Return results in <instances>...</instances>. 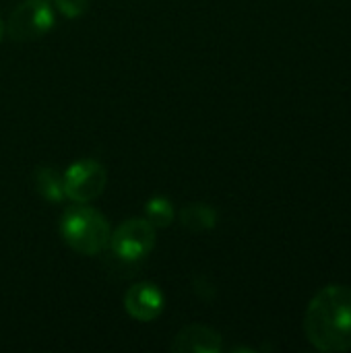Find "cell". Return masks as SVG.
<instances>
[{
    "mask_svg": "<svg viewBox=\"0 0 351 353\" xmlns=\"http://www.w3.org/2000/svg\"><path fill=\"white\" fill-rule=\"evenodd\" d=\"M306 339L321 352L351 350V288L327 285L308 304Z\"/></svg>",
    "mask_w": 351,
    "mask_h": 353,
    "instance_id": "1",
    "label": "cell"
},
{
    "mask_svg": "<svg viewBox=\"0 0 351 353\" xmlns=\"http://www.w3.org/2000/svg\"><path fill=\"white\" fill-rule=\"evenodd\" d=\"M60 236L64 244L83 256H97L110 246V221L97 209L74 203L62 213Z\"/></svg>",
    "mask_w": 351,
    "mask_h": 353,
    "instance_id": "2",
    "label": "cell"
},
{
    "mask_svg": "<svg viewBox=\"0 0 351 353\" xmlns=\"http://www.w3.org/2000/svg\"><path fill=\"white\" fill-rule=\"evenodd\" d=\"M54 23L56 14L50 0H23L10 12L4 31L14 41H35L52 31Z\"/></svg>",
    "mask_w": 351,
    "mask_h": 353,
    "instance_id": "3",
    "label": "cell"
},
{
    "mask_svg": "<svg viewBox=\"0 0 351 353\" xmlns=\"http://www.w3.org/2000/svg\"><path fill=\"white\" fill-rule=\"evenodd\" d=\"M110 248L120 261H143L155 248V228L145 217L126 219L112 232Z\"/></svg>",
    "mask_w": 351,
    "mask_h": 353,
    "instance_id": "4",
    "label": "cell"
},
{
    "mask_svg": "<svg viewBox=\"0 0 351 353\" xmlns=\"http://www.w3.org/2000/svg\"><path fill=\"white\" fill-rule=\"evenodd\" d=\"M108 182L106 168L95 159H79L64 172L66 199L72 203L87 205L101 196Z\"/></svg>",
    "mask_w": 351,
    "mask_h": 353,
    "instance_id": "5",
    "label": "cell"
},
{
    "mask_svg": "<svg viewBox=\"0 0 351 353\" xmlns=\"http://www.w3.org/2000/svg\"><path fill=\"white\" fill-rule=\"evenodd\" d=\"M163 308H166L163 292L151 281L134 283L124 294V310L128 312L130 319L139 323H153L155 319L161 316Z\"/></svg>",
    "mask_w": 351,
    "mask_h": 353,
    "instance_id": "6",
    "label": "cell"
},
{
    "mask_svg": "<svg viewBox=\"0 0 351 353\" xmlns=\"http://www.w3.org/2000/svg\"><path fill=\"white\" fill-rule=\"evenodd\" d=\"M170 350L176 353H219L221 335L205 325H188L174 337Z\"/></svg>",
    "mask_w": 351,
    "mask_h": 353,
    "instance_id": "7",
    "label": "cell"
},
{
    "mask_svg": "<svg viewBox=\"0 0 351 353\" xmlns=\"http://www.w3.org/2000/svg\"><path fill=\"white\" fill-rule=\"evenodd\" d=\"M33 184L37 194L48 203H62L66 201L64 190V174H60L56 168L41 165L33 172Z\"/></svg>",
    "mask_w": 351,
    "mask_h": 353,
    "instance_id": "8",
    "label": "cell"
},
{
    "mask_svg": "<svg viewBox=\"0 0 351 353\" xmlns=\"http://www.w3.org/2000/svg\"><path fill=\"white\" fill-rule=\"evenodd\" d=\"M180 223L194 234L209 232L217 225V211L207 203H190L180 211Z\"/></svg>",
    "mask_w": 351,
    "mask_h": 353,
    "instance_id": "9",
    "label": "cell"
},
{
    "mask_svg": "<svg viewBox=\"0 0 351 353\" xmlns=\"http://www.w3.org/2000/svg\"><path fill=\"white\" fill-rule=\"evenodd\" d=\"M174 205L166 199V196H153L147 201L145 205V219L155 228V230H163L170 228L174 223Z\"/></svg>",
    "mask_w": 351,
    "mask_h": 353,
    "instance_id": "10",
    "label": "cell"
},
{
    "mask_svg": "<svg viewBox=\"0 0 351 353\" xmlns=\"http://www.w3.org/2000/svg\"><path fill=\"white\" fill-rule=\"evenodd\" d=\"M52 4L66 19H79L89 10V0H52Z\"/></svg>",
    "mask_w": 351,
    "mask_h": 353,
    "instance_id": "11",
    "label": "cell"
},
{
    "mask_svg": "<svg viewBox=\"0 0 351 353\" xmlns=\"http://www.w3.org/2000/svg\"><path fill=\"white\" fill-rule=\"evenodd\" d=\"M2 35H4V23H2V19H0V39H2Z\"/></svg>",
    "mask_w": 351,
    "mask_h": 353,
    "instance_id": "12",
    "label": "cell"
}]
</instances>
